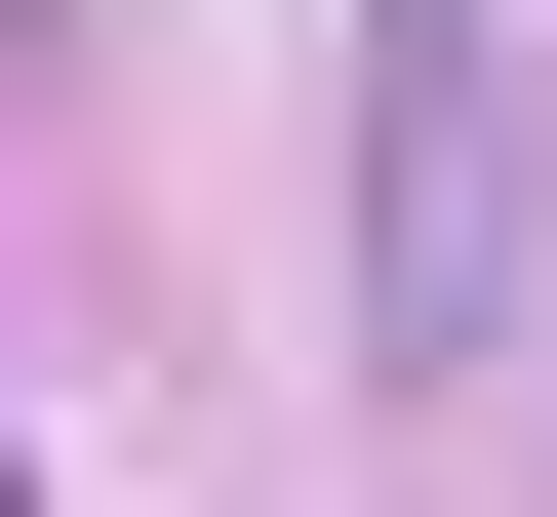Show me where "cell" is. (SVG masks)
<instances>
[{"label": "cell", "mask_w": 557, "mask_h": 517, "mask_svg": "<svg viewBox=\"0 0 557 517\" xmlns=\"http://www.w3.org/2000/svg\"><path fill=\"white\" fill-rule=\"evenodd\" d=\"M359 279L398 398H518V0H359Z\"/></svg>", "instance_id": "6da1fadb"}]
</instances>
